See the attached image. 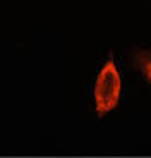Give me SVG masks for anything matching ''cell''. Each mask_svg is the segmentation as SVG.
<instances>
[{"label":"cell","mask_w":151,"mask_h":158,"mask_svg":"<svg viewBox=\"0 0 151 158\" xmlns=\"http://www.w3.org/2000/svg\"><path fill=\"white\" fill-rule=\"evenodd\" d=\"M136 65L139 67V71L143 72L144 79L148 81V84L151 86V50H139L134 55Z\"/></svg>","instance_id":"obj_2"},{"label":"cell","mask_w":151,"mask_h":158,"mask_svg":"<svg viewBox=\"0 0 151 158\" xmlns=\"http://www.w3.org/2000/svg\"><path fill=\"white\" fill-rule=\"evenodd\" d=\"M120 93H122V79L117 71V65L113 59H108L100 69L95 81V110L98 117H103L113 108H117L120 102Z\"/></svg>","instance_id":"obj_1"}]
</instances>
